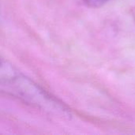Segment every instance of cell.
Returning a JSON list of instances; mask_svg holds the SVG:
<instances>
[{
  "label": "cell",
  "mask_w": 135,
  "mask_h": 135,
  "mask_svg": "<svg viewBox=\"0 0 135 135\" xmlns=\"http://www.w3.org/2000/svg\"><path fill=\"white\" fill-rule=\"evenodd\" d=\"M15 94L25 102L51 114L66 113L63 105L29 78L18 75L10 84Z\"/></svg>",
  "instance_id": "cell-1"
},
{
  "label": "cell",
  "mask_w": 135,
  "mask_h": 135,
  "mask_svg": "<svg viewBox=\"0 0 135 135\" xmlns=\"http://www.w3.org/2000/svg\"><path fill=\"white\" fill-rule=\"evenodd\" d=\"M85 3L91 8H98L103 6L107 0H84Z\"/></svg>",
  "instance_id": "cell-2"
}]
</instances>
